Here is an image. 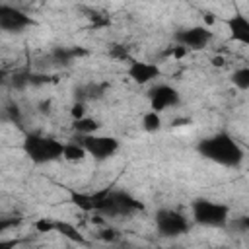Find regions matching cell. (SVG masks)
Listing matches in <instances>:
<instances>
[{
    "instance_id": "11",
    "label": "cell",
    "mask_w": 249,
    "mask_h": 249,
    "mask_svg": "<svg viewBox=\"0 0 249 249\" xmlns=\"http://www.w3.org/2000/svg\"><path fill=\"white\" fill-rule=\"evenodd\" d=\"M228 27L233 41H239L243 45H249V21L243 14H235L228 19Z\"/></svg>"
},
{
    "instance_id": "20",
    "label": "cell",
    "mask_w": 249,
    "mask_h": 249,
    "mask_svg": "<svg viewBox=\"0 0 249 249\" xmlns=\"http://www.w3.org/2000/svg\"><path fill=\"white\" fill-rule=\"evenodd\" d=\"M54 220H49V218H41L35 222V230L39 233H49V231H54Z\"/></svg>"
},
{
    "instance_id": "25",
    "label": "cell",
    "mask_w": 249,
    "mask_h": 249,
    "mask_svg": "<svg viewBox=\"0 0 249 249\" xmlns=\"http://www.w3.org/2000/svg\"><path fill=\"white\" fill-rule=\"evenodd\" d=\"M16 245H18V241H14V239L12 241H0V247H16Z\"/></svg>"
},
{
    "instance_id": "17",
    "label": "cell",
    "mask_w": 249,
    "mask_h": 249,
    "mask_svg": "<svg viewBox=\"0 0 249 249\" xmlns=\"http://www.w3.org/2000/svg\"><path fill=\"white\" fill-rule=\"evenodd\" d=\"M231 82H233V86H235L237 89L247 91V89H249V68H247V66L237 68V70L233 72V76H231Z\"/></svg>"
},
{
    "instance_id": "13",
    "label": "cell",
    "mask_w": 249,
    "mask_h": 249,
    "mask_svg": "<svg viewBox=\"0 0 249 249\" xmlns=\"http://www.w3.org/2000/svg\"><path fill=\"white\" fill-rule=\"evenodd\" d=\"M82 54H86V51L76 49V47H56L51 56H53V60H54L56 64L68 66V64H72V60H74L76 56H82Z\"/></svg>"
},
{
    "instance_id": "6",
    "label": "cell",
    "mask_w": 249,
    "mask_h": 249,
    "mask_svg": "<svg viewBox=\"0 0 249 249\" xmlns=\"http://www.w3.org/2000/svg\"><path fill=\"white\" fill-rule=\"evenodd\" d=\"M82 148L86 150V154L93 156L95 160H107L111 156L117 154L119 150V140L113 138V136H97L95 132L93 134H84V136H78L76 138Z\"/></svg>"
},
{
    "instance_id": "22",
    "label": "cell",
    "mask_w": 249,
    "mask_h": 249,
    "mask_svg": "<svg viewBox=\"0 0 249 249\" xmlns=\"http://www.w3.org/2000/svg\"><path fill=\"white\" fill-rule=\"evenodd\" d=\"M19 224V218H8V216H0V235L6 233L8 230H12L14 226Z\"/></svg>"
},
{
    "instance_id": "4",
    "label": "cell",
    "mask_w": 249,
    "mask_h": 249,
    "mask_svg": "<svg viewBox=\"0 0 249 249\" xmlns=\"http://www.w3.org/2000/svg\"><path fill=\"white\" fill-rule=\"evenodd\" d=\"M193 220L206 228H226L230 222V208L222 202L198 198L193 202Z\"/></svg>"
},
{
    "instance_id": "18",
    "label": "cell",
    "mask_w": 249,
    "mask_h": 249,
    "mask_svg": "<svg viewBox=\"0 0 249 249\" xmlns=\"http://www.w3.org/2000/svg\"><path fill=\"white\" fill-rule=\"evenodd\" d=\"M54 231H60L64 237H68V239H72V241L86 243V239L76 231V228H72V226H70V224H66V222H56V224H54Z\"/></svg>"
},
{
    "instance_id": "16",
    "label": "cell",
    "mask_w": 249,
    "mask_h": 249,
    "mask_svg": "<svg viewBox=\"0 0 249 249\" xmlns=\"http://www.w3.org/2000/svg\"><path fill=\"white\" fill-rule=\"evenodd\" d=\"M142 126L146 132H158L161 128V117L158 111H148L142 117Z\"/></svg>"
},
{
    "instance_id": "12",
    "label": "cell",
    "mask_w": 249,
    "mask_h": 249,
    "mask_svg": "<svg viewBox=\"0 0 249 249\" xmlns=\"http://www.w3.org/2000/svg\"><path fill=\"white\" fill-rule=\"evenodd\" d=\"M105 89H107V84L103 82H89V84H84L76 89V101H95V99H101L105 95Z\"/></svg>"
},
{
    "instance_id": "7",
    "label": "cell",
    "mask_w": 249,
    "mask_h": 249,
    "mask_svg": "<svg viewBox=\"0 0 249 249\" xmlns=\"http://www.w3.org/2000/svg\"><path fill=\"white\" fill-rule=\"evenodd\" d=\"M35 21L31 19V16H27L25 12H21L19 8L8 6V4H0V29L6 33H19L27 27H31Z\"/></svg>"
},
{
    "instance_id": "3",
    "label": "cell",
    "mask_w": 249,
    "mask_h": 249,
    "mask_svg": "<svg viewBox=\"0 0 249 249\" xmlns=\"http://www.w3.org/2000/svg\"><path fill=\"white\" fill-rule=\"evenodd\" d=\"M62 150H64V142H60L53 136H43V134H37V132H27L25 134L23 152L37 165L60 160Z\"/></svg>"
},
{
    "instance_id": "19",
    "label": "cell",
    "mask_w": 249,
    "mask_h": 249,
    "mask_svg": "<svg viewBox=\"0 0 249 249\" xmlns=\"http://www.w3.org/2000/svg\"><path fill=\"white\" fill-rule=\"evenodd\" d=\"M228 226L230 228H233L235 231H239V233H245V231H249V218L247 216H241V218H230V222H228Z\"/></svg>"
},
{
    "instance_id": "23",
    "label": "cell",
    "mask_w": 249,
    "mask_h": 249,
    "mask_svg": "<svg viewBox=\"0 0 249 249\" xmlns=\"http://www.w3.org/2000/svg\"><path fill=\"white\" fill-rule=\"evenodd\" d=\"M99 237L105 239V241H117L119 239V231L113 230V228H105V230H99Z\"/></svg>"
},
{
    "instance_id": "21",
    "label": "cell",
    "mask_w": 249,
    "mask_h": 249,
    "mask_svg": "<svg viewBox=\"0 0 249 249\" xmlns=\"http://www.w3.org/2000/svg\"><path fill=\"white\" fill-rule=\"evenodd\" d=\"M4 111H6V115H8V121H12V123H16V124H21V111H19L18 105H8Z\"/></svg>"
},
{
    "instance_id": "2",
    "label": "cell",
    "mask_w": 249,
    "mask_h": 249,
    "mask_svg": "<svg viewBox=\"0 0 249 249\" xmlns=\"http://www.w3.org/2000/svg\"><path fill=\"white\" fill-rule=\"evenodd\" d=\"M196 150L202 158H206L214 163H220L224 167H237L243 160L241 146L228 132H218L214 136L200 140Z\"/></svg>"
},
{
    "instance_id": "9",
    "label": "cell",
    "mask_w": 249,
    "mask_h": 249,
    "mask_svg": "<svg viewBox=\"0 0 249 249\" xmlns=\"http://www.w3.org/2000/svg\"><path fill=\"white\" fill-rule=\"evenodd\" d=\"M173 39L177 41V45L185 47V49H202L212 41V31H208L202 25H195V27H187V29H179Z\"/></svg>"
},
{
    "instance_id": "24",
    "label": "cell",
    "mask_w": 249,
    "mask_h": 249,
    "mask_svg": "<svg viewBox=\"0 0 249 249\" xmlns=\"http://www.w3.org/2000/svg\"><path fill=\"white\" fill-rule=\"evenodd\" d=\"M70 113H72L74 119L84 117V115H86V103H84V101H76V103L72 105V111H70Z\"/></svg>"
},
{
    "instance_id": "15",
    "label": "cell",
    "mask_w": 249,
    "mask_h": 249,
    "mask_svg": "<svg viewBox=\"0 0 249 249\" xmlns=\"http://www.w3.org/2000/svg\"><path fill=\"white\" fill-rule=\"evenodd\" d=\"M84 156H86V150L82 148V144L76 138H74V142L64 144V150H62V158L64 160H68V161H80V160H84Z\"/></svg>"
},
{
    "instance_id": "1",
    "label": "cell",
    "mask_w": 249,
    "mask_h": 249,
    "mask_svg": "<svg viewBox=\"0 0 249 249\" xmlns=\"http://www.w3.org/2000/svg\"><path fill=\"white\" fill-rule=\"evenodd\" d=\"M72 202L84 212H97L107 218H124L142 210V204L134 196H130L124 191L113 189H103L89 195L72 193Z\"/></svg>"
},
{
    "instance_id": "14",
    "label": "cell",
    "mask_w": 249,
    "mask_h": 249,
    "mask_svg": "<svg viewBox=\"0 0 249 249\" xmlns=\"http://www.w3.org/2000/svg\"><path fill=\"white\" fill-rule=\"evenodd\" d=\"M99 121H95V119H91V117H80V119H74V123H72V128L78 132V136H84V134H93V132H97L99 130Z\"/></svg>"
},
{
    "instance_id": "8",
    "label": "cell",
    "mask_w": 249,
    "mask_h": 249,
    "mask_svg": "<svg viewBox=\"0 0 249 249\" xmlns=\"http://www.w3.org/2000/svg\"><path fill=\"white\" fill-rule=\"evenodd\" d=\"M148 99H150V109L152 111H158V113H161V111H165L169 107H175L181 101L179 91L173 86H167V84L154 86L148 91Z\"/></svg>"
},
{
    "instance_id": "5",
    "label": "cell",
    "mask_w": 249,
    "mask_h": 249,
    "mask_svg": "<svg viewBox=\"0 0 249 249\" xmlns=\"http://www.w3.org/2000/svg\"><path fill=\"white\" fill-rule=\"evenodd\" d=\"M156 230L163 237H177L181 233H187L189 222L185 214L173 208H161L156 212Z\"/></svg>"
},
{
    "instance_id": "10",
    "label": "cell",
    "mask_w": 249,
    "mask_h": 249,
    "mask_svg": "<svg viewBox=\"0 0 249 249\" xmlns=\"http://www.w3.org/2000/svg\"><path fill=\"white\" fill-rule=\"evenodd\" d=\"M128 62H130V64H128V68H126V74H128L136 84H140V86L150 84L152 80L160 78V74H161L160 66L154 64V62H140V60H132V58H130Z\"/></svg>"
}]
</instances>
